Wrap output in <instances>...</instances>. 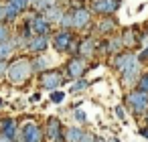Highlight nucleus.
<instances>
[{
  "label": "nucleus",
  "mask_w": 148,
  "mask_h": 142,
  "mask_svg": "<svg viewBox=\"0 0 148 142\" xmlns=\"http://www.w3.org/2000/svg\"><path fill=\"white\" fill-rule=\"evenodd\" d=\"M144 118H146V126H148V112H146V114H144Z\"/></svg>",
  "instance_id": "ea45409f"
},
{
  "label": "nucleus",
  "mask_w": 148,
  "mask_h": 142,
  "mask_svg": "<svg viewBox=\"0 0 148 142\" xmlns=\"http://www.w3.org/2000/svg\"><path fill=\"white\" fill-rule=\"evenodd\" d=\"M93 142H106V140H103V138H95Z\"/></svg>",
  "instance_id": "58836bf2"
},
{
  "label": "nucleus",
  "mask_w": 148,
  "mask_h": 142,
  "mask_svg": "<svg viewBox=\"0 0 148 142\" xmlns=\"http://www.w3.org/2000/svg\"><path fill=\"white\" fill-rule=\"evenodd\" d=\"M63 97H65L63 91H59V89H57V91H51V102H53V104H61Z\"/></svg>",
  "instance_id": "c756f323"
},
{
  "label": "nucleus",
  "mask_w": 148,
  "mask_h": 142,
  "mask_svg": "<svg viewBox=\"0 0 148 142\" xmlns=\"http://www.w3.org/2000/svg\"><path fill=\"white\" fill-rule=\"evenodd\" d=\"M87 85H89V81L81 77V79H77V81H75V83H73L71 87H69V91H71V93H79V91L87 89Z\"/></svg>",
  "instance_id": "cd10ccee"
},
{
  "label": "nucleus",
  "mask_w": 148,
  "mask_h": 142,
  "mask_svg": "<svg viewBox=\"0 0 148 142\" xmlns=\"http://www.w3.org/2000/svg\"><path fill=\"white\" fill-rule=\"evenodd\" d=\"M138 63V57H136V53H132V51H126V53H118V55H114L112 57V67L122 75L128 67H132V65H136Z\"/></svg>",
  "instance_id": "0eeeda50"
},
{
  "label": "nucleus",
  "mask_w": 148,
  "mask_h": 142,
  "mask_svg": "<svg viewBox=\"0 0 148 142\" xmlns=\"http://www.w3.org/2000/svg\"><path fill=\"white\" fill-rule=\"evenodd\" d=\"M59 29L61 31H71V27H73V19H71V10H63V14H61V19H59Z\"/></svg>",
  "instance_id": "5701e85b"
},
{
  "label": "nucleus",
  "mask_w": 148,
  "mask_h": 142,
  "mask_svg": "<svg viewBox=\"0 0 148 142\" xmlns=\"http://www.w3.org/2000/svg\"><path fill=\"white\" fill-rule=\"evenodd\" d=\"M27 25H29V29L33 31V35L49 37V33H51V25H49V23L45 21V16L39 14V12H33V14L27 19Z\"/></svg>",
  "instance_id": "6e6552de"
},
{
  "label": "nucleus",
  "mask_w": 148,
  "mask_h": 142,
  "mask_svg": "<svg viewBox=\"0 0 148 142\" xmlns=\"http://www.w3.org/2000/svg\"><path fill=\"white\" fill-rule=\"evenodd\" d=\"M49 65H51V59H49L47 55H37L35 59H31V69H33V73H43V71H47Z\"/></svg>",
  "instance_id": "6ab92c4d"
},
{
  "label": "nucleus",
  "mask_w": 148,
  "mask_h": 142,
  "mask_svg": "<svg viewBox=\"0 0 148 142\" xmlns=\"http://www.w3.org/2000/svg\"><path fill=\"white\" fill-rule=\"evenodd\" d=\"M4 14H6V23H14V21L18 19V10L12 8V6L6 4V2H4Z\"/></svg>",
  "instance_id": "bb28decb"
},
{
  "label": "nucleus",
  "mask_w": 148,
  "mask_h": 142,
  "mask_svg": "<svg viewBox=\"0 0 148 142\" xmlns=\"http://www.w3.org/2000/svg\"><path fill=\"white\" fill-rule=\"evenodd\" d=\"M31 99H33V102H39V99H41V93H35V95H33Z\"/></svg>",
  "instance_id": "e433bc0d"
},
{
  "label": "nucleus",
  "mask_w": 148,
  "mask_h": 142,
  "mask_svg": "<svg viewBox=\"0 0 148 142\" xmlns=\"http://www.w3.org/2000/svg\"><path fill=\"white\" fill-rule=\"evenodd\" d=\"M6 4H10L12 8H16L18 14L25 12V10H29V0H6Z\"/></svg>",
  "instance_id": "a878e982"
},
{
  "label": "nucleus",
  "mask_w": 148,
  "mask_h": 142,
  "mask_svg": "<svg viewBox=\"0 0 148 142\" xmlns=\"http://www.w3.org/2000/svg\"><path fill=\"white\" fill-rule=\"evenodd\" d=\"M136 89L142 93H148V71H142L138 81H136Z\"/></svg>",
  "instance_id": "393cba45"
},
{
  "label": "nucleus",
  "mask_w": 148,
  "mask_h": 142,
  "mask_svg": "<svg viewBox=\"0 0 148 142\" xmlns=\"http://www.w3.org/2000/svg\"><path fill=\"white\" fill-rule=\"evenodd\" d=\"M12 55H14V47H12L10 41L0 43V61H8Z\"/></svg>",
  "instance_id": "4be33fe9"
},
{
  "label": "nucleus",
  "mask_w": 148,
  "mask_h": 142,
  "mask_svg": "<svg viewBox=\"0 0 148 142\" xmlns=\"http://www.w3.org/2000/svg\"><path fill=\"white\" fill-rule=\"evenodd\" d=\"M95 140V136L91 134V132H81V138H79V142H93Z\"/></svg>",
  "instance_id": "2f4dec72"
},
{
  "label": "nucleus",
  "mask_w": 148,
  "mask_h": 142,
  "mask_svg": "<svg viewBox=\"0 0 148 142\" xmlns=\"http://www.w3.org/2000/svg\"><path fill=\"white\" fill-rule=\"evenodd\" d=\"M8 39H10V29H8L6 23H2V25H0V43H4Z\"/></svg>",
  "instance_id": "c85d7f7f"
},
{
  "label": "nucleus",
  "mask_w": 148,
  "mask_h": 142,
  "mask_svg": "<svg viewBox=\"0 0 148 142\" xmlns=\"http://www.w3.org/2000/svg\"><path fill=\"white\" fill-rule=\"evenodd\" d=\"M95 37H87V39H81L79 41V45H77V55L75 57H81V59H85V61H89L91 57H95L97 53H95Z\"/></svg>",
  "instance_id": "ddd939ff"
},
{
  "label": "nucleus",
  "mask_w": 148,
  "mask_h": 142,
  "mask_svg": "<svg viewBox=\"0 0 148 142\" xmlns=\"http://www.w3.org/2000/svg\"><path fill=\"white\" fill-rule=\"evenodd\" d=\"M16 132H18V124H16V120L6 118V120L0 122V136H4V138H8V140H14Z\"/></svg>",
  "instance_id": "f3484780"
},
{
  "label": "nucleus",
  "mask_w": 148,
  "mask_h": 142,
  "mask_svg": "<svg viewBox=\"0 0 148 142\" xmlns=\"http://www.w3.org/2000/svg\"><path fill=\"white\" fill-rule=\"evenodd\" d=\"M124 47H122V41H120V35H112V37H108L106 39V55H118L120 51H122Z\"/></svg>",
  "instance_id": "a211bd4d"
},
{
  "label": "nucleus",
  "mask_w": 148,
  "mask_h": 142,
  "mask_svg": "<svg viewBox=\"0 0 148 142\" xmlns=\"http://www.w3.org/2000/svg\"><path fill=\"white\" fill-rule=\"evenodd\" d=\"M39 79H41V85H43L45 89H49V91H57V89L63 85V75H61L57 69H47V71H43Z\"/></svg>",
  "instance_id": "1a4fd4ad"
},
{
  "label": "nucleus",
  "mask_w": 148,
  "mask_h": 142,
  "mask_svg": "<svg viewBox=\"0 0 148 142\" xmlns=\"http://www.w3.org/2000/svg\"><path fill=\"white\" fill-rule=\"evenodd\" d=\"M120 8V0H93L89 12L93 14H103V16H114L116 10Z\"/></svg>",
  "instance_id": "9d476101"
},
{
  "label": "nucleus",
  "mask_w": 148,
  "mask_h": 142,
  "mask_svg": "<svg viewBox=\"0 0 148 142\" xmlns=\"http://www.w3.org/2000/svg\"><path fill=\"white\" fill-rule=\"evenodd\" d=\"M45 136H43V128L35 122H27L25 126L18 128L16 136L12 142H43Z\"/></svg>",
  "instance_id": "f03ea898"
},
{
  "label": "nucleus",
  "mask_w": 148,
  "mask_h": 142,
  "mask_svg": "<svg viewBox=\"0 0 148 142\" xmlns=\"http://www.w3.org/2000/svg\"><path fill=\"white\" fill-rule=\"evenodd\" d=\"M43 16H45V21L51 25V23H59V19H61V14H63V8L61 6H53V8H47L45 12H41Z\"/></svg>",
  "instance_id": "aec40b11"
},
{
  "label": "nucleus",
  "mask_w": 148,
  "mask_h": 142,
  "mask_svg": "<svg viewBox=\"0 0 148 142\" xmlns=\"http://www.w3.org/2000/svg\"><path fill=\"white\" fill-rule=\"evenodd\" d=\"M81 132H83V130L77 128V126H71V128L63 130V142H79Z\"/></svg>",
  "instance_id": "412c9836"
},
{
  "label": "nucleus",
  "mask_w": 148,
  "mask_h": 142,
  "mask_svg": "<svg viewBox=\"0 0 148 142\" xmlns=\"http://www.w3.org/2000/svg\"><path fill=\"white\" fill-rule=\"evenodd\" d=\"M140 39H142V35H138V27H130L120 35V41H122L124 49H134V45H138Z\"/></svg>",
  "instance_id": "4468645a"
},
{
  "label": "nucleus",
  "mask_w": 148,
  "mask_h": 142,
  "mask_svg": "<svg viewBox=\"0 0 148 142\" xmlns=\"http://www.w3.org/2000/svg\"><path fill=\"white\" fill-rule=\"evenodd\" d=\"M140 134H142L144 138H148V126H142V128H140Z\"/></svg>",
  "instance_id": "c9c22d12"
},
{
  "label": "nucleus",
  "mask_w": 148,
  "mask_h": 142,
  "mask_svg": "<svg viewBox=\"0 0 148 142\" xmlns=\"http://www.w3.org/2000/svg\"><path fill=\"white\" fill-rule=\"evenodd\" d=\"M89 69V61L81 59V57H71L65 65V77L69 79H81L83 73Z\"/></svg>",
  "instance_id": "20e7f679"
},
{
  "label": "nucleus",
  "mask_w": 148,
  "mask_h": 142,
  "mask_svg": "<svg viewBox=\"0 0 148 142\" xmlns=\"http://www.w3.org/2000/svg\"><path fill=\"white\" fill-rule=\"evenodd\" d=\"M116 116H118L120 120H126V112H124L122 106H116Z\"/></svg>",
  "instance_id": "72a5a7b5"
},
{
  "label": "nucleus",
  "mask_w": 148,
  "mask_h": 142,
  "mask_svg": "<svg viewBox=\"0 0 148 142\" xmlns=\"http://www.w3.org/2000/svg\"><path fill=\"white\" fill-rule=\"evenodd\" d=\"M53 6H59V0H37V4H35V12H45L47 8H53Z\"/></svg>",
  "instance_id": "b1692460"
},
{
  "label": "nucleus",
  "mask_w": 148,
  "mask_h": 142,
  "mask_svg": "<svg viewBox=\"0 0 148 142\" xmlns=\"http://www.w3.org/2000/svg\"><path fill=\"white\" fill-rule=\"evenodd\" d=\"M118 29V23L114 16H106V19H99L97 25H95V35H112L114 31Z\"/></svg>",
  "instance_id": "dca6fc26"
},
{
  "label": "nucleus",
  "mask_w": 148,
  "mask_h": 142,
  "mask_svg": "<svg viewBox=\"0 0 148 142\" xmlns=\"http://www.w3.org/2000/svg\"><path fill=\"white\" fill-rule=\"evenodd\" d=\"M91 2H93V0H91Z\"/></svg>",
  "instance_id": "79ce46f5"
},
{
  "label": "nucleus",
  "mask_w": 148,
  "mask_h": 142,
  "mask_svg": "<svg viewBox=\"0 0 148 142\" xmlns=\"http://www.w3.org/2000/svg\"><path fill=\"white\" fill-rule=\"evenodd\" d=\"M2 23H6V14H4V4L0 2V25Z\"/></svg>",
  "instance_id": "f704fd0d"
},
{
  "label": "nucleus",
  "mask_w": 148,
  "mask_h": 142,
  "mask_svg": "<svg viewBox=\"0 0 148 142\" xmlns=\"http://www.w3.org/2000/svg\"><path fill=\"white\" fill-rule=\"evenodd\" d=\"M140 73H142V65H140V63L128 67V69L120 75V77H122V85H124V87H134L136 81H138V77H140Z\"/></svg>",
  "instance_id": "2eb2a0df"
},
{
  "label": "nucleus",
  "mask_w": 148,
  "mask_h": 142,
  "mask_svg": "<svg viewBox=\"0 0 148 142\" xmlns=\"http://www.w3.org/2000/svg\"><path fill=\"white\" fill-rule=\"evenodd\" d=\"M75 120H77V122H81V124H85V122H87L85 112H83V110H75Z\"/></svg>",
  "instance_id": "7c9ffc66"
},
{
  "label": "nucleus",
  "mask_w": 148,
  "mask_h": 142,
  "mask_svg": "<svg viewBox=\"0 0 148 142\" xmlns=\"http://www.w3.org/2000/svg\"><path fill=\"white\" fill-rule=\"evenodd\" d=\"M71 19H73V27H71V29H75V31L89 29V27H91V23H93L91 12H89V8H85V6L73 8V10H71Z\"/></svg>",
  "instance_id": "39448f33"
},
{
  "label": "nucleus",
  "mask_w": 148,
  "mask_h": 142,
  "mask_svg": "<svg viewBox=\"0 0 148 142\" xmlns=\"http://www.w3.org/2000/svg\"><path fill=\"white\" fill-rule=\"evenodd\" d=\"M49 49V37L43 35H33L27 41V51L33 55H45V51Z\"/></svg>",
  "instance_id": "f8f14e48"
},
{
  "label": "nucleus",
  "mask_w": 148,
  "mask_h": 142,
  "mask_svg": "<svg viewBox=\"0 0 148 142\" xmlns=\"http://www.w3.org/2000/svg\"><path fill=\"white\" fill-rule=\"evenodd\" d=\"M73 33L71 31H57V33H53V39H49V43H53V49L57 51V53H67L69 51V47H71V43H73Z\"/></svg>",
  "instance_id": "423d86ee"
},
{
  "label": "nucleus",
  "mask_w": 148,
  "mask_h": 142,
  "mask_svg": "<svg viewBox=\"0 0 148 142\" xmlns=\"http://www.w3.org/2000/svg\"><path fill=\"white\" fill-rule=\"evenodd\" d=\"M6 75H8L10 83H14V85L25 83V81L33 75V69H31V59H29V57H18V59H14L12 63H8Z\"/></svg>",
  "instance_id": "f257e3e1"
},
{
  "label": "nucleus",
  "mask_w": 148,
  "mask_h": 142,
  "mask_svg": "<svg viewBox=\"0 0 148 142\" xmlns=\"http://www.w3.org/2000/svg\"><path fill=\"white\" fill-rule=\"evenodd\" d=\"M6 69H8V61H0V77L6 75Z\"/></svg>",
  "instance_id": "473e14b6"
},
{
  "label": "nucleus",
  "mask_w": 148,
  "mask_h": 142,
  "mask_svg": "<svg viewBox=\"0 0 148 142\" xmlns=\"http://www.w3.org/2000/svg\"><path fill=\"white\" fill-rule=\"evenodd\" d=\"M0 108H2V99H0Z\"/></svg>",
  "instance_id": "a19ab883"
},
{
  "label": "nucleus",
  "mask_w": 148,
  "mask_h": 142,
  "mask_svg": "<svg viewBox=\"0 0 148 142\" xmlns=\"http://www.w3.org/2000/svg\"><path fill=\"white\" fill-rule=\"evenodd\" d=\"M43 136L49 142H63V126L59 118H49L47 120V128L43 130Z\"/></svg>",
  "instance_id": "9b49d317"
},
{
  "label": "nucleus",
  "mask_w": 148,
  "mask_h": 142,
  "mask_svg": "<svg viewBox=\"0 0 148 142\" xmlns=\"http://www.w3.org/2000/svg\"><path fill=\"white\" fill-rule=\"evenodd\" d=\"M0 142H12V140H8V138H4V136H0Z\"/></svg>",
  "instance_id": "4c0bfd02"
},
{
  "label": "nucleus",
  "mask_w": 148,
  "mask_h": 142,
  "mask_svg": "<svg viewBox=\"0 0 148 142\" xmlns=\"http://www.w3.org/2000/svg\"><path fill=\"white\" fill-rule=\"evenodd\" d=\"M126 106H128L130 112L136 114V116L146 114V112H148V93H142V91H138V89L128 91V95H126Z\"/></svg>",
  "instance_id": "7ed1b4c3"
}]
</instances>
